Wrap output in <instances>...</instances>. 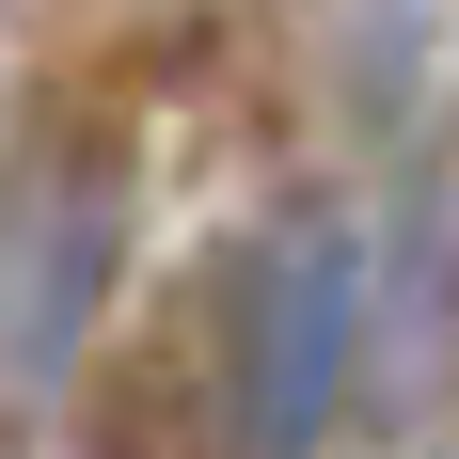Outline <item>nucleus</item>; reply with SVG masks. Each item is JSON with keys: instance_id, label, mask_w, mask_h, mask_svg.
I'll list each match as a JSON object with an SVG mask.
<instances>
[{"instance_id": "nucleus-2", "label": "nucleus", "mask_w": 459, "mask_h": 459, "mask_svg": "<svg viewBox=\"0 0 459 459\" xmlns=\"http://www.w3.org/2000/svg\"><path fill=\"white\" fill-rule=\"evenodd\" d=\"M111 254H127V159L80 127H48L0 159V380L48 396L80 365V333L111 317Z\"/></svg>"}, {"instance_id": "nucleus-1", "label": "nucleus", "mask_w": 459, "mask_h": 459, "mask_svg": "<svg viewBox=\"0 0 459 459\" xmlns=\"http://www.w3.org/2000/svg\"><path fill=\"white\" fill-rule=\"evenodd\" d=\"M365 333H380V238L349 206H270L222 254V459H333L365 412Z\"/></svg>"}]
</instances>
